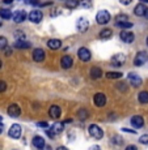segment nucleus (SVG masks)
<instances>
[{
	"label": "nucleus",
	"instance_id": "53",
	"mask_svg": "<svg viewBox=\"0 0 148 150\" xmlns=\"http://www.w3.org/2000/svg\"><path fill=\"white\" fill-rule=\"evenodd\" d=\"M0 122H1V116H0Z\"/></svg>",
	"mask_w": 148,
	"mask_h": 150
},
{
	"label": "nucleus",
	"instance_id": "32",
	"mask_svg": "<svg viewBox=\"0 0 148 150\" xmlns=\"http://www.w3.org/2000/svg\"><path fill=\"white\" fill-rule=\"evenodd\" d=\"M77 116H79L80 120H85L87 117H88V112H87V110L81 108L80 111H79V114H77Z\"/></svg>",
	"mask_w": 148,
	"mask_h": 150
},
{
	"label": "nucleus",
	"instance_id": "28",
	"mask_svg": "<svg viewBox=\"0 0 148 150\" xmlns=\"http://www.w3.org/2000/svg\"><path fill=\"white\" fill-rule=\"evenodd\" d=\"M77 5H79V0H67V3H66V7L69 8V9L76 8Z\"/></svg>",
	"mask_w": 148,
	"mask_h": 150
},
{
	"label": "nucleus",
	"instance_id": "51",
	"mask_svg": "<svg viewBox=\"0 0 148 150\" xmlns=\"http://www.w3.org/2000/svg\"><path fill=\"white\" fill-rule=\"evenodd\" d=\"M0 68H1V60H0Z\"/></svg>",
	"mask_w": 148,
	"mask_h": 150
},
{
	"label": "nucleus",
	"instance_id": "8",
	"mask_svg": "<svg viewBox=\"0 0 148 150\" xmlns=\"http://www.w3.org/2000/svg\"><path fill=\"white\" fill-rule=\"evenodd\" d=\"M119 37H121V39L123 42H126V43H131V42H134V38H135V35L131 33V31H129V30H122L121 31V34H119Z\"/></svg>",
	"mask_w": 148,
	"mask_h": 150
},
{
	"label": "nucleus",
	"instance_id": "11",
	"mask_svg": "<svg viewBox=\"0 0 148 150\" xmlns=\"http://www.w3.org/2000/svg\"><path fill=\"white\" fill-rule=\"evenodd\" d=\"M127 79H129L130 83H131L134 88H139V86L142 85V79H140V76H138V74L130 73L129 76H127Z\"/></svg>",
	"mask_w": 148,
	"mask_h": 150
},
{
	"label": "nucleus",
	"instance_id": "7",
	"mask_svg": "<svg viewBox=\"0 0 148 150\" xmlns=\"http://www.w3.org/2000/svg\"><path fill=\"white\" fill-rule=\"evenodd\" d=\"M93 102H94V105L97 106V107H104V106L106 105V97H105V94H102V93L94 94Z\"/></svg>",
	"mask_w": 148,
	"mask_h": 150
},
{
	"label": "nucleus",
	"instance_id": "17",
	"mask_svg": "<svg viewBox=\"0 0 148 150\" xmlns=\"http://www.w3.org/2000/svg\"><path fill=\"white\" fill-rule=\"evenodd\" d=\"M60 65H62L63 69H69L72 67V57L71 56H63L62 60H60Z\"/></svg>",
	"mask_w": 148,
	"mask_h": 150
},
{
	"label": "nucleus",
	"instance_id": "54",
	"mask_svg": "<svg viewBox=\"0 0 148 150\" xmlns=\"http://www.w3.org/2000/svg\"><path fill=\"white\" fill-rule=\"evenodd\" d=\"M0 26H1V21H0Z\"/></svg>",
	"mask_w": 148,
	"mask_h": 150
},
{
	"label": "nucleus",
	"instance_id": "19",
	"mask_svg": "<svg viewBox=\"0 0 148 150\" xmlns=\"http://www.w3.org/2000/svg\"><path fill=\"white\" fill-rule=\"evenodd\" d=\"M50 129L54 132L55 134H58V133H62V132H63V129H64V123H60V122L54 123V124H53V127H51Z\"/></svg>",
	"mask_w": 148,
	"mask_h": 150
},
{
	"label": "nucleus",
	"instance_id": "37",
	"mask_svg": "<svg viewBox=\"0 0 148 150\" xmlns=\"http://www.w3.org/2000/svg\"><path fill=\"white\" fill-rule=\"evenodd\" d=\"M5 89H7V83H5L4 81H0V93L5 91Z\"/></svg>",
	"mask_w": 148,
	"mask_h": 150
},
{
	"label": "nucleus",
	"instance_id": "36",
	"mask_svg": "<svg viewBox=\"0 0 148 150\" xmlns=\"http://www.w3.org/2000/svg\"><path fill=\"white\" fill-rule=\"evenodd\" d=\"M117 88L119 89L121 91H126L127 90V85H126V83H122V82H118L117 83Z\"/></svg>",
	"mask_w": 148,
	"mask_h": 150
},
{
	"label": "nucleus",
	"instance_id": "31",
	"mask_svg": "<svg viewBox=\"0 0 148 150\" xmlns=\"http://www.w3.org/2000/svg\"><path fill=\"white\" fill-rule=\"evenodd\" d=\"M14 38L17 39V41H25V33L24 31H20V30H17L16 33H14Z\"/></svg>",
	"mask_w": 148,
	"mask_h": 150
},
{
	"label": "nucleus",
	"instance_id": "13",
	"mask_svg": "<svg viewBox=\"0 0 148 150\" xmlns=\"http://www.w3.org/2000/svg\"><path fill=\"white\" fill-rule=\"evenodd\" d=\"M131 125L134 127V128L136 129H139V128H142V127L144 125V119L142 116H139V115H135V116H132L131 117Z\"/></svg>",
	"mask_w": 148,
	"mask_h": 150
},
{
	"label": "nucleus",
	"instance_id": "14",
	"mask_svg": "<svg viewBox=\"0 0 148 150\" xmlns=\"http://www.w3.org/2000/svg\"><path fill=\"white\" fill-rule=\"evenodd\" d=\"M8 115L12 117H19L20 115H21V108L17 105H11L9 107H8Z\"/></svg>",
	"mask_w": 148,
	"mask_h": 150
},
{
	"label": "nucleus",
	"instance_id": "18",
	"mask_svg": "<svg viewBox=\"0 0 148 150\" xmlns=\"http://www.w3.org/2000/svg\"><path fill=\"white\" fill-rule=\"evenodd\" d=\"M33 59L34 62H42L45 59V52H43L42 48H36L33 51Z\"/></svg>",
	"mask_w": 148,
	"mask_h": 150
},
{
	"label": "nucleus",
	"instance_id": "2",
	"mask_svg": "<svg viewBox=\"0 0 148 150\" xmlns=\"http://www.w3.org/2000/svg\"><path fill=\"white\" fill-rule=\"evenodd\" d=\"M96 20H97V22L100 25L108 24V22L110 21V13L108 12V11H105V9L100 11V12L97 13V16H96Z\"/></svg>",
	"mask_w": 148,
	"mask_h": 150
},
{
	"label": "nucleus",
	"instance_id": "16",
	"mask_svg": "<svg viewBox=\"0 0 148 150\" xmlns=\"http://www.w3.org/2000/svg\"><path fill=\"white\" fill-rule=\"evenodd\" d=\"M49 115H50L53 119H58V117L62 115V110H60L59 106H51L50 110H49Z\"/></svg>",
	"mask_w": 148,
	"mask_h": 150
},
{
	"label": "nucleus",
	"instance_id": "41",
	"mask_svg": "<svg viewBox=\"0 0 148 150\" xmlns=\"http://www.w3.org/2000/svg\"><path fill=\"white\" fill-rule=\"evenodd\" d=\"M46 133H47V136L50 137V138H53V137L55 136V133H54L53 131H51V129H49V131H46Z\"/></svg>",
	"mask_w": 148,
	"mask_h": 150
},
{
	"label": "nucleus",
	"instance_id": "50",
	"mask_svg": "<svg viewBox=\"0 0 148 150\" xmlns=\"http://www.w3.org/2000/svg\"><path fill=\"white\" fill-rule=\"evenodd\" d=\"M142 3H148V0H140Z\"/></svg>",
	"mask_w": 148,
	"mask_h": 150
},
{
	"label": "nucleus",
	"instance_id": "3",
	"mask_svg": "<svg viewBox=\"0 0 148 150\" xmlns=\"http://www.w3.org/2000/svg\"><path fill=\"white\" fill-rule=\"evenodd\" d=\"M147 60H148V54L146 52V51H140V52H138L135 55L134 64L136 65V67H139V65H143Z\"/></svg>",
	"mask_w": 148,
	"mask_h": 150
},
{
	"label": "nucleus",
	"instance_id": "1",
	"mask_svg": "<svg viewBox=\"0 0 148 150\" xmlns=\"http://www.w3.org/2000/svg\"><path fill=\"white\" fill-rule=\"evenodd\" d=\"M88 131H89V134H91L92 137H94L96 140H101V138L104 137L102 129H101L98 125H96V124H91L89 128H88Z\"/></svg>",
	"mask_w": 148,
	"mask_h": 150
},
{
	"label": "nucleus",
	"instance_id": "27",
	"mask_svg": "<svg viewBox=\"0 0 148 150\" xmlns=\"http://www.w3.org/2000/svg\"><path fill=\"white\" fill-rule=\"evenodd\" d=\"M79 7L89 9V8L92 7V1H91V0H79Z\"/></svg>",
	"mask_w": 148,
	"mask_h": 150
},
{
	"label": "nucleus",
	"instance_id": "10",
	"mask_svg": "<svg viewBox=\"0 0 148 150\" xmlns=\"http://www.w3.org/2000/svg\"><path fill=\"white\" fill-rule=\"evenodd\" d=\"M13 21L16 22V24H21V22L25 21V18H26V12L25 11H17V12L13 13Z\"/></svg>",
	"mask_w": 148,
	"mask_h": 150
},
{
	"label": "nucleus",
	"instance_id": "43",
	"mask_svg": "<svg viewBox=\"0 0 148 150\" xmlns=\"http://www.w3.org/2000/svg\"><path fill=\"white\" fill-rule=\"evenodd\" d=\"M119 1H121L123 5H127V4H130V3H131L132 0H119Z\"/></svg>",
	"mask_w": 148,
	"mask_h": 150
},
{
	"label": "nucleus",
	"instance_id": "44",
	"mask_svg": "<svg viewBox=\"0 0 148 150\" xmlns=\"http://www.w3.org/2000/svg\"><path fill=\"white\" fill-rule=\"evenodd\" d=\"M88 150H101V149H100V146L98 145H93V146H91Z\"/></svg>",
	"mask_w": 148,
	"mask_h": 150
},
{
	"label": "nucleus",
	"instance_id": "39",
	"mask_svg": "<svg viewBox=\"0 0 148 150\" xmlns=\"http://www.w3.org/2000/svg\"><path fill=\"white\" fill-rule=\"evenodd\" d=\"M37 125H38L39 128H47V123L46 122H39V123H37Z\"/></svg>",
	"mask_w": 148,
	"mask_h": 150
},
{
	"label": "nucleus",
	"instance_id": "42",
	"mask_svg": "<svg viewBox=\"0 0 148 150\" xmlns=\"http://www.w3.org/2000/svg\"><path fill=\"white\" fill-rule=\"evenodd\" d=\"M122 132H129V133H132V134L136 133L135 131H132V129H127V128H122Z\"/></svg>",
	"mask_w": 148,
	"mask_h": 150
},
{
	"label": "nucleus",
	"instance_id": "56",
	"mask_svg": "<svg viewBox=\"0 0 148 150\" xmlns=\"http://www.w3.org/2000/svg\"><path fill=\"white\" fill-rule=\"evenodd\" d=\"M47 150H49V149H47Z\"/></svg>",
	"mask_w": 148,
	"mask_h": 150
},
{
	"label": "nucleus",
	"instance_id": "25",
	"mask_svg": "<svg viewBox=\"0 0 148 150\" xmlns=\"http://www.w3.org/2000/svg\"><path fill=\"white\" fill-rule=\"evenodd\" d=\"M138 99H139V102L143 103V105L148 103V91H140V93H139Z\"/></svg>",
	"mask_w": 148,
	"mask_h": 150
},
{
	"label": "nucleus",
	"instance_id": "29",
	"mask_svg": "<svg viewBox=\"0 0 148 150\" xmlns=\"http://www.w3.org/2000/svg\"><path fill=\"white\" fill-rule=\"evenodd\" d=\"M106 77H108V79H121L122 73L121 72H108V73H106Z\"/></svg>",
	"mask_w": 148,
	"mask_h": 150
},
{
	"label": "nucleus",
	"instance_id": "9",
	"mask_svg": "<svg viewBox=\"0 0 148 150\" xmlns=\"http://www.w3.org/2000/svg\"><path fill=\"white\" fill-rule=\"evenodd\" d=\"M77 56H79V59H81L83 62H89V60H91V52H89V50L85 48V47L79 48V51H77Z\"/></svg>",
	"mask_w": 148,
	"mask_h": 150
},
{
	"label": "nucleus",
	"instance_id": "24",
	"mask_svg": "<svg viewBox=\"0 0 148 150\" xmlns=\"http://www.w3.org/2000/svg\"><path fill=\"white\" fill-rule=\"evenodd\" d=\"M146 9H147V8L144 7L143 4H138L135 7V9H134V13L136 14V16H144V12H146Z\"/></svg>",
	"mask_w": 148,
	"mask_h": 150
},
{
	"label": "nucleus",
	"instance_id": "52",
	"mask_svg": "<svg viewBox=\"0 0 148 150\" xmlns=\"http://www.w3.org/2000/svg\"><path fill=\"white\" fill-rule=\"evenodd\" d=\"M147 46H148V38H147Z\"/></svg>",
	"mask_w": 148,
	"mask_h": 150
},
{
	"label": "nucleus",
	"instance_id": "12",
	"mask_svg": "<svg viewBox=\"0 0 148 150\" xmlns=\"http://www.w3.org/2000/svg\"><path fill=\"white\" fill-rule=\"evenodd\" d=\"M124 60H126V56H124L123 54H117L113 56L112 65H114V67H121V65L124 63Z\"/></svg>",
	"mask_w": 148,
	"mask_h": 150
},
{
	"label": "nucleus",
	"instance_id": "35",
	"mask_svg": "<svg viewBox=\"0 0 148 150\" xmlns=\"http://www.w3.org/2000/svg\"><path fill=\"white\" fill-rule=\"evenodd\" d=\"M126 21H127L126 14H119V16L117 17V20H115V22H126Z\"/></svg>",
	"mask_w": 148,
	"mask_h": 150
},
{
	"label": "nucleus",
	"instance_id": "55",
	"mask_svg": "<svg viewBox=\"0 0 148 150\" xmlns=\"http://www.w3.org/2000/svg\"><path fill=\"white\" fill-rule=\"evenodd\" d=\"M22 1H25V0H22Z\"/></svg>",
	"mask_w": 148,
	"mask_h": 150
},
{
	"label": "nucleus",
	"instance_id": "26",
	"mask_svg": "<svg viewBox=\"0 0 148 150\" xmlns=\"http://www.w3.org/2000/svg\"><path fill=\"white\" fill-rule=\"evenodd\" d=\"M112 30L110 29H104V30H101V33H100V38H102V39H108L112 37Z\"/></svg>",
	"mask_w": 148,
	"mask_h": 150
},
{
	"label": "nucleus",
	"instance_id": "21",
	"mask_svg": "<svg viewBox=\"0 0 148 150\" xmlns=\"http://www.w3.org/2000/svg\"><path fill=\"white\" fill-rule=\"evenodd\" d=\"M47 46L50 50H58V48H60V46H62V42H60L59 39H50V41L47 42Z\"/></svg>",
	"mask_w": 148,
	"mask_h": 150
},
{
	"label": "nucleus",
	"instance_id": "45",
	"mask_svg": "<svg viewBox=\"0 0 148 150\" xmlns=\"http://www.w3.org/2000/svg\"><path fill=\"white\" fill-rule=\"evenodd\" d=\"M126 150H138V149H136V146H134V145H130L126 148Z\"/></svg>",
	"mask_w": 148,
	"mask_h": 150
},
{
	"label": "nucleus",
	"instance_id": "6",
	"mask_svg": "<svg viewBox=\"0 0 148 150\" xmlns=\"http://www.w3.org/2000/svg\"><path fill=\"white\" fill-rule=\"evenodd\" d=\"M42 17H43V14H42V12H41L39 9H34V11H31V12L29 13L28 18L30 20L31 22H34V24H38V22L42 21Z\"/></svg>",
	"mask_w": 148,
	"mask_h": 150
},
{
	"label": "nucleus",
	"instance_id": "38",
	"mask_svg": "<svg viewBox=\"0 0 148 150\" xmlns=\"http://www.w3.org/2000/svg\"><path fill=\"white\" fill-rule=\"evenodd\" d=\"M25 3H29V4H31V5H39L38 0H25Z\"/></svg>",
	"mask_w": 148,
	"mask_h": 150
},
{
	"label": "nucleus",
	"instance_id": "23",
	"mask_svg": "<svg viewBox=\"0 0 148 150\" xmlns=\"http://www.w3.org/2000/svg\"><path fill=\"white\" fill-rule=\"evenodd\" d=\"M31 46L30 42H26V41H17L14 43V47L16 48H20V50H24V48H29Z\"/></svg>",
	"mask_w": 148,
	"mask_h": 150
},
{
	"label": "nucleus",
	"instance_id": "33",
	"mask_svg": "<svg viewBox=\"0 0 148 150\" xmlns=\"http://www.w3.org/2000/svg\"><path fill=\"white\" fill-rule=\"evenodd\" d=\"M8 46V41L4 37H0V50H5Z\"/></svg>",
	"mask_w": 148,
	"mask_h": 150
},
{
	"label": "nucleus",
	"instance_id": "40",
	"mask_svg": "<svg viewBox=\"0 0 148 150\" xmlns=\"http://www.w3.org/2000/svg\"><path fill=\"white\" fill-rule=\"evenodd\" d=\"M113 141H114V144H115V141H118V145H121L122 144V138L119 136H114L113 137Z\"/></svg>",
	"mask_w": 148,
	"mask_h": 150
},
{
	"label": "nucleus",
	"instance_id": "20",
	"mask_svg": "<svg viewBox=\"0 0 148 150\" xmlns=\"http://www.w3.org/2000/svg\"><path fill=\"white\" fill-rule=\"evenodd\" d=\"M89 74H91V77L93 80H98L101 76H102V71H101L98 67H93V68H91V73Z\"/></svg>",
	"mask_w": 148,
	"mask_h": 150
},
{
	"label": "nucleus",
	"instance_id": "15",
	"mask_svg": "<svg viewBox=\"0 0 148 150\" xmlns=\"http://www.w3.org/2000/svg\"><path fill=\"white\" fill-rule=\"evenodd\" d=\"M31 144H33V146L34 148H37V149H43L45 148V140H43V137H41V136L33 137Z\"/></svg>",
	"mask_w": 148,
	"mask_h": 150
},
{
	"label": "nucleus",
	"instance_id": "48",
	"mask_svg": "<svg viewBox=\"0 0 148 150\" xmlns=\"http://www.w3.org/2000/svg\"><path fill=\"white\" fill-rule=\"evenodd\" d=\"M3 129H4V127H3V124H1V123H0V134H1Z\"/></svg>",
	"mask_w": 148,
	"mask_h": 150
},
{
	"label": "nucleus",
	"instance_id": "47",
	"mask_svg": "<svg viewBox=\"0 0 148 150\" xmlns=\"http://www.w3.org/2000/svg\"><path fill=\"white\" fill-rule=\"evenodd\" d=\"M144 17H146V18L148 20V8L146 9V12H144Z\"/></svg>",
	"mask_w": 148,
	"mask_h": 150
},
{
	"label": "nucleus",
	"instance_id": "4",
	"mask_svg": "<svg viewBox=\"0 0 148 150\" xmlns=\"http://www.w3.org/2000/svg\"><path fill=\"white\" fill-rule=\"evenodd\" d=\"M21 133H22V129H21V127H20L19 124H13V125L9 128V132H8L9 137L14 138V140H17V138L21 137Z\"/></svg>",
	"mask_w": 148,
	"mask_h": 150
},
{
	"label": "nucleus",
	"instance_id": "5",
	"mask_svg": "<svg viewBox=\"0 0 148 150\" xmlns=\"http://www.w3.org/2000/svg\"><path fill=\"white\" fill-rule=\"evenodd\" d=\"M76 28L80 33H84V31L88 30L89 21L87 18H84V17H80V18H77V21H76Z\"/></svg>",
	"mask_w": 148,
	"mask_h": 150
},
{
	"label": "nucleus",
	"instance_id": "30",
	"mask_svg": "<svg viewBox=\"0 0 148 150\" xmlns=\"http://www.w3.org/2000/svg\"><path fill=\"white\" fill-rule=\"evenodd\" d=\"M115 25H117L118 28H122V29H130V28H132V24L131 22H129V21H126V22H115Z\"/></svg>",
	"mask_w": 148,
	"mask_h": 150
},
{
	"label": "nucleus",
	"instance_id": "46",
	"mask_svg": "<svg viewBox=\"0 0 148 150\" xmlns=\"http://www.w3.org/2000/svg\"><path fill=\"white\" fill-rule=\"evenodd\" d=\"M12 1H13V0H3V3H4V4H11Z\"/></svg>",
	"mask_w": 148,
	"mask_h": 150
},
{
	"label": "nucleus",
	"instance_id": "34",
	"mask_svg": "<svg viewBox=\"0 0 148 150\" xmlns=\"http://www.w3.org/2000/svg\"><path fill=\"white\" fill-rule=\"evenodd\" d=\"M139 142H142L143 145H148V134H143V136H140Z\"/></svg>",
	"mask_w": 148,
	"mask_h": 150
},
{
	"label": "nucleus",
	"instance_id": "49",
	"mask_svg": "<svg viewBox=\"0 0 148 150\" xmlns=\"http://www.w3.org/2000/svg\"><path fill=\"white\" fill-rule=\"evenodd\" d=\"M56 150H67V149H66V148H63V146H59V148H58Z\"/></svg>",
	"mask_w": 148,
	"mask_h": 150
},
{
	"label": "nucleus",
	"instance_id": "22",
	"mask_svg": "<svg viewBox=\"0 0 148 150\" xmlns=\"http://www.w3.org/2000/svg\"><path fill=\"white\" fill-rule=\"evenodd\" d=\"M0 17H3L4 20H9L13 17V13L11 12V9H7V8H1L0 9Z\"/></svg>",
	"mask_w": 148,
	"mask_h": 150
}]
</instances>
